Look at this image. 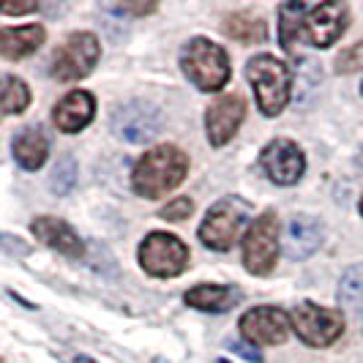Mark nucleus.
<instances>
[{"label":"nucleus","instance_id":"nucleus-7","mask_svg":"<svg viewBox=\"0 0 363 363\" xmlns=\"http://www.w3.org/2000/svg\"><path fill=\"white\" fill-rule=\"evenodd\" d=\"M140 265L147 276H156V279H172V276H181L189 265V246L183 243L178 235L172 233H150L145 235V240L140 243Z\"/></svg>","mask_w":363,"mask_h":363},{"label":"nucleus","instance_id":"nucleus-21","mask_svg":"<svg viewBox=\"0 0 363 363\" xmlns=\"http://www.w3.org/2000/svg\"><path fill=\"white\" fill-rule=\"evenodd\" d=\"M306 11H309L306 3H284V6H279V44L287 52H295V41L301 38V25H303Z\"/></svg>","mask_w":363,"mask_h":363},{"label":"nucleus","instance_id":"nucleus-10","mask_svg":"<svg viewBox=\"0 0 363 363\" xmlns=\"http://www.w3.org/2000/svg\"><path fill=\"white\" fill-rule=\"evenodd\" d=\"M240 336L255 347H273L287 342L290 336V314L279 306H257L240 317Z\"/></svg>","mask_w":363,"mask_h":363},{"label":"nucleus","instance_id":"nucleus-11","mask_svg":"<svg viewBox=\"0 0 363 363\" xmlns=\"http://www.w3.org/2000/svg\"><path fill=\"white\" fill-rule=\"evenodd\" d=\"M347 22H350V9L345 3L309 6L303 25H301V38L317 50H325L333 41H339V36L347 30Z\"/></svg>","mask_w":363,"mask_h":363},{"label":"nucleus","instance_id":"nucleus-14","mask_svg":"<svg viewBox=\"0 0 363 363\" xmlns=\"http://www.w3.org/2000/svg\"><path fill=\"white\" fill-rule=\"evenodd\" d=\"M323 224L311 216H295L287 221L284 227V238H281V255L292 259V262H301V259H309L320 246H323Z\"/></svg>","mask_w":363,"mask_h":363},{"label":"nucleus","instance_id":"nucleus-27","mask_svg":"<svg viewBox=\"0 0 363 363\" xmlns=\"http://www.w3.org/2000/svg\"><path fill=\"white\" fill-rule=\"evenodd\" d=\"M230 350H233L235 355H240L243 361L262 363V352H259V350H257L255 345H246V342H230Z\"/></svg>","mask_w":363,"mask_h":363},{"label":"nucleus","instance_id":"nucleus-4","mask_svg":"<svg viewBox=\"0 0 363 363\" xmlns=\"http://www.w3.org/2000/svg\"><path fill=\"white\" fill-rule=\"evenodd\" d=\"M252 218V205L240 197H221V200L205 213L197 238L211 252H230L238 243L240 230Z\"/></svg>","mask_w":363,"mask_h":363},{"label":"nucleus","instance_id":"nucleus-23","mask_svg":"<svg viewBox=\"0 0 363 363\" xmlns=\"http://www.w3.org/2000/svg\"><path fill=\"white\" fill-rule=\"evenodd\" d=\"M339 303L345 306V309H358L363 303V262L358 265H352V268H347V273L342 276V281H339Z\"/></svg>","mask_w":363,"mask_h":363},{"label":"nucleus","instance_id":"nucleus-25","mask_svg":"<svg viewBox=\"0 0 363 363\" xmlns=\"http://www.w3.org/2000/svg\"><path fill=\"white\" fill-rule=\"evenodd\" d=\"M194 213V200L191 197H172V202H167L162 211H159V218L164 221H186Z\"/></svg>","mask_w":363,"mask_h":363},{"label":"nucleus","instance_id":"nucleus-1","mask_svg":"<svg viewBox=\"0 0 363 363\" xmlns=\"http://www.w3.org/2000/svg\"><path fill=\"white\" fill-rule=\"evenodd\" d=\"M189 175V156L175 145H156L140 156L131 172V189L145 197L159 200L178 189Z\"/></svg>","mask_w":363,"mask_h":363},{"label":"nucleus","instance_id":"nucleus-26","mask_svg":"<svg viewBox=\"0 0 363 363\" xmlns=\"http://www.w3.org/2000/svg\"><path fill=\"white\" fill-rule=\"evenodd\" d=\"M333 69H336L339 74H350V72L363 69V38L358 41V44L347 47L345 52H339L336 63H333Z\"/></svg>","mask_w":363,"mask_h":363},{"label":"nucleus","instance_id":"nucleus-28","mask_svg":"<svg viewBox=\"0 0 363 363\" xmlns=\"http://www.w3.org/2000/svg\"><path fill=\"white\" fill-rule=\"evenodd\" d=\"M38 6L36 3H0V14H14V17H22V14H33Z\"/></svg>","mask_w":363,"mask_h":363},{"label":"nucleus","instance_id":"nucleus-16","mask_svg":"<svg viewBox=\"0 0 363 363\" xmlns=\"http://www.w3.org/2000/svg\"><path fill=\"white\" fill-rule=\"evenodd\" d=\"M96 115V99L88 91H72L52 109V123L66 134H77L88 126Z\"/></svg>","mask_w":363,"mask_h":363},{"label":"nucleus","instance_id":"nucleus-12","mask_svg":"<svg viewBox=\"0 0 363 363\" xmlns=\"http://www.w3.org/2000/svg\"><path fill=\"white\" fill-rule=\"evenodd\" d=\"M259 167L276 186H295L306 172V156L292 140H271L259 153Z\"/></svg>","mask_w":363,"mask_h":363},{"label":"nucleus","instance_id":"nucleus-22","mask_svg":"<svg viewBox=\"0 0 363 363\" xmlns=\"http://www.w3.org/2000/svg\"><path fill=\"white\" fill-rule=\"evenodd\" d=\"M30 107V91L14 74H0V112L3 115H22Z\"/></svg>","mask_w":363,"mask_h":363},{"label":"nucleus","instance_id":"nucleus-3","mask_svg":"<svg viewBox=\"0 0 363 363\" xmlns=\"http://www.w3.org/2000/svg\"><path fill=\"white\" fill-rule=\"evenodd\" d=\"M181 69L202 93H218L230 82V57L211 38H191L183 47Z\"/></svg>","mask_w":363,"mask_h":363},{"label":"nucleus","instance_id":"nucleus-32","mask_svg":"<svg viewBox=\"0 0 363 363\" xmlns=\"http://www.w3.org/2000/svg\"><path fill=\"white\" fill-rule=\"evenodd\" d=\"M85 363H91V361H85Z\"/></svg>","mask_w":363,"mask_h":363},{"label":"nucleus","instance_id":"nucleus-24","mask_svg":"<svg viewBox=\"0 0 363 363\" xmlns=\"http://www.w3.org/2000/svg\"><path fill=\"white\" fill-rule=\"evenodd\" d=\"M77 178H79V169H77V162L74 156H66L55 164L52 175H50V189H52L55 197H66L72 194L74 186H77Z\"/></svg>","mask_w":363,"mask_h":363},{"label":"nucleus","instance_id":"nucleus-19","mask_svg":"<svg viewBox=\"0 0 363 363\" xmlns=\"http://www.w3.org/2000/svg\"><path fill=\"white\" fill-rule=\"evenodd\" d=\"M14 159L22 169L28 172H36L41 169V164L47 162V153H50V140L44 137V131L38 126L22 128L17 137H14Z\"/></svg>","mask_w":363,"mask_h":363},{"label":"nucleus","instance_id":"nucleus-8","mask_svg":"<svg viewBox=\"0 0 363 363\" xmlns=\"http://www.w3.org/2000/svg\"><path fill=\"white\" fill-rule=\"evenodd\" d=\"M290 323L301 342L309 347H330L345 330V317L342 311L317 306L311 301L298 303L290 314Z\"/></svg>","mask_w":363,"mask_h":363},{"label":"nucleus","instance_id":"nucleus-2","mask_svg":"<svg viewBox=\"0 0 363 363\" xmlns=\"http://www.w3.org/2000/svg\"><path fill=\"white\" fill-rule=\"evenodd\" d=\"M246 77L255 88V99L265 118L281 115L292 96L290 66L273 55H257L246 63Z\"/></svg>","mask_w":363,"mask_h":363},{"label":"nucleus","instance_id":"nucleus-13","mask_svg":"<svg viewBox=\"0 0 363 363\" xmlns=\"http://www.w3.org/2000/svg\"><path fill=\"white\" fill-rule=\"evenodd\" d=\"M246 118V99L240 93H230L216 99L205 112V128H208V143L213 147H224Z\"/></svg>","mask_w":363,"mask_h":363},{"label":"nucleus","instance_id":"nucleus-6","mask_svg":"<svg viewBox=\"0 0 363 363\" xmlns=\"http://www.w3.org/2000/svg\"><path fill=\"white\" fill-rule=\"evenodd\" d=\"M99 57H101L99 38L93 33H85V30H77L55 50L50 74L57 82H77V79H85L93 72Z\"/></svg>","mask_w":363,"mask_h":363},{"label":"nucleus","instance_id":"nucleus-18","mask_svg":"<svg viewBox=\"0 0 363 363\" xmlns=\"http://www.w3.org/2000/svg\"><path fill=\"white\" fill-rule=\"evenodd\" d=\"M47 30L41 25H22V28H0V55L6 60H22L33 55L44 44Z\"/></svg>","mask_w":363,"mask_h":363},{"label":"nucleus","instance_id":"nucleus-15","mask_svg":"<svg viewBox=\"0 0 363 363\" xmlns=\"http://www.w3.org/2000/svg\"><path fill=\"white\" fill-rule=\"evenodd\" d=\"M30 230H33V235L41 243H47L50 249L60 252V255L72 257V259H82L85 257V240L77 235L72 224H66L63 218L38 216L30 221Z\"/></svg>","mask_w":363,"mask_h":363},{"label":"nucleus","instance_id":"nucleus-31","mask_svg":"<svg viewBox=\"0 0 363 363\" xmlns=\"http://www.w3.org/2000/svg\"><path fill=\"white\" fill-rule=\"evenodd\" d=\"M361 213H363V200H361Z\"/></svg>","mask_w":363,"mask_h":363},{"label":"nucleus","instance_id":"nucleus-17","mask_svg":"<svg viewBox=\"0 0 363 363\" xmlns=\"http://www.w3.org/2000/svg\"><path fill=\"white\" fill-rule=\"evenodd\" d=\"M243 292L233 287V284H197L191 290H186L183 301L186 306L197 311H208V314H221V311H230L233 306L240 303Z\"/></svg>","mask_w":363,"mask_h":363},{"label":"nucleus","instance_id":"nucleus-30","mask_svg":"<svg viewBox=\"0 0 363 363\" xmlns=\"http://www.w3.org/2000/svg\"><path fill=\"white\" fill-rule=\"evenodd\" d=\"M361 167H363V150H361Z\"/></svg>","mask_w":363,"mask_h":363},{"label":"nucleus","instance_id":"nucleus-20","mask_svg":"<svg viewBox=\"0 0 363 363\" xmlns=\"http://www.w3.org/2000/svg\"><path fill=\"white\" fill-rule=\"evenodd\" d=\"M221 30L233 38V41H240L246 47L262 44L268 38V25L262 22V17H257L252 11H233V14H227Z\"/></svg>","mask_w":363,"mask_h":363},{"label":"nucleus","instance_id":"nucleus-9","mask_svg":"<svg viewBox=\"0 0 363 363\" xmlns=\"http://www.w3.org/2000/svg\"><path fill=\"white\" fill-rule=\"evenodd\" d=\"M109 126L115 131V137H121L123 143L143 145V143H150L162 131L164 121L162 112L153 104H147V101H128V104H121L112 112Z\"/></svg>","mask_w":363,"mask_h":363},{"label":"nucleus","instance_id":"nucleus-5","mask_svg":"<svg viewBox=\"0 0 363 363\" xmlns=\"http://www.w3.org/2000/svg\"><path fill=\"white\" fill-rule=\"evenodd\" d=\"M281 255V221L273 211H265L259 218L252 221L249 233L240 243L243 268L252 276H268Z\"/></svg>","mask_w":363,"mask_h":363},{"label":"nucleus","instance_id":"nucleus-29","mask_svg":"<svg viewBox=\"0 0 363 363\" xmlns=\"http://www.w3.org/2000/svg\"><path fill=\"white\" fill-rule=\"evenodd\" d=\"M118 11H123V14H137V17H143V14H150V11H156V3H121V6H115Z\"/></svg>","mask_w":363,"mask_h":363}]
</instances>
